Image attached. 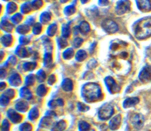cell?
<instances>
[{
    "mask_svg": "<svg viewBox=\"0 0 151 131\" xmlns=\"http://www.w3.org/2000/svg\"><path fill=\"white\" fill-rule=\"evenodd\" d=\"M91 131H94V130H91Z\"/></svg>",
    "mask_w": 151,
    "mask_h": 131,
    "instance_id": "d6986e66",
    "label": "cell"
},
{
    "mask_svg": "<svg viewBox=\"0 0 151 131\" xmlns=\"http://www.w3.org/2000/svg\"><path fill=\"white\" fill-rule=\"evenodd\" d=\"M139 78L143 83H148L151 81V66L146 65L139 73Z\"/></svg>",
    "mask_w": 151,
    "mask_h": 131,
    "instance_id": "3957f363",
    "label": "cell"
},
{
    "mask_svg": "<svg viewBox=\"0 0 151 131\" xmlns=\"http://www.w3.org/2000/svg\"><path fill=\"white\" fill-rule=\"evenodd\" d=\"M137 6L140 10L143 12L151 11V0H136Z\"/></svg>",
    "mask_w": 151,
    "mask_h": 131,
    "instance_id": "8992f818",
    "label": "cell"
},
{
    "mask_svg": "<svg viewBox=\"0 0 151 131\" xmlns=\"http://www.w3.org/2000/svg\"><path fill=\"white\" fill-rule=\"evenodd\" d=\"M21 131H30L31 129V125L28 123H25L21 126Z\"/></svg>",
    "mask_w": 151,
    "mask_h": 131,
    "instance_id": "2e32d148",
    "label": "cell"
},
{
    "mask_svg": "<svg viewBox=\"0 0 151 131\" xmlns=\"http://www.w3.org/2000/svg\"><path fill=\"white\" fill-rule=\"evenodd\" d=\"M130 3L128 1H123L120 2L119 5V8L120 11H121L122 13L125 12L126 11H128L130 9Z\"/></svg>",
    "mask_w": 151,
    "mask_h": 131,
    "instance_id": "9c48e42d",
    "label": "cell"
},
{
    "mask_svg": "<svg viewBox=\"0 0 151 131\" xmlns=\"http://www.w3.org/2000/svg\"><path fill=\"white\" fill-rule=\"evenodd\" d=\"M80 129L82 131H86L87 129H89L90 126L89 125L84 122H82L80 123Z\"/></svg>",
    "mask_w": 151,
    "mask_h": 131,
    "instance_id": "5bb4252c",
    "label": "cell"
},
{
    "mask_svg": "<svg viewBox=\"0 0 151 131\" xmlns=\"http://www.w3.org/2000/svg\"><path fill=\"white\" fill-rule=\"evenodd\" d=\"M130 121L135 129H140L144 125L145 119L142 114L140 113H135L131 117Z\"/></svg>",
    "mask_w": 151,
    "mask_h": 131,
    "instance_id": "277c9868",
    "label": "cell"
},
{
    "mask_svg": "<svg viewBox=\"0 0 151 131\" xmlns=\"http://www.w3.org/2000/svg\"><path fill=\"white\" fill-rule=\"evenodd\" d=\"M134 34L138 39H144L151 36V18L140 21L135 28Z\"/></svg>",
    "mask_w": 151,
    "mask_h": 131,
    "instance_id": "6da1fadb",
    "label": "cell"
},
{
    "mask_svg": "<svg viewBox=\"0 0 151 131\" xmlns=\"http://www.w3.org/2000/svg\"><path fill=\"white\" fill-rule=\"evenodd\" d=\"M9 129V124L6 120H4L2 125V131H8Z\"/></svg>",
    "mask_w": 151,
    "mask_h": 131,
    "instance_id": "e0dca14e",
    "label": "cell"
},
{
    "mask_svg": "<svg viewBox=\"0 0 151 131\" xmlns=\"http://www.w3.org/2000/svg\"><path fill=\"white\" fill-rule=\"evenodd\" d=\"M8 116L13 122L17 123V122H19V121L21 120L20 116L12 110L9 111Z\"/></svg>",
    "mask_w": 151,
    "mask_h": 131,
    "instance_id": "30bf717a",
    "label": "cell"
},
{
    "mask_svg": "<svg viewBox=\"0 0 151 131\" xmlns=\"http://www.w3.org/2000/svg\"><path fill=\"white\" fill-rule=\"evenodd\" d=\"M121 122V116L117 114L114 116L110 122V127L112 130H115L118 128Z\"/></svg>",
    "mask_w": 151,
    "mask_h": 131,
    "instance_id": "ba28073f",
    "label": "cell"
},
{
    "mask_svg": "<svg viewBox=\"0 0 151 131\" xmlns=\"http://www.w3.org/2000/svg\"><path fill=\"white\" fill-rule=\"evenodd\" d=\"M63 88L65 90H70L71 89V83L69 80H66L63 83Z\"/></svg>",
    "mask_w": 151,
    "mask_h": 131,
    "instance_id": "9a60e30c",
    "label": "cell"
},
{
    "mask_svg": "<svg viewBox=\"0 0 151 131\" xmlns=\"http://www.w3.org/2000/svg\"><path fill=\"white\" fill-rule=\"evenodd\" d=\"M65 123L63 122H60L58 123L56 126L53 128L52 131H61L65 128Z\"/></svg>",
    "mask_w": 151,
    "mask_h": 131,
    "instance_id": "8fae6325",
    "label": "cell"
},
{
    "mask_svg": "<svg viewBox=\"0 0 151 131\" xmlns=\"http://www.w3.org/2000/svg\"><path fill=\"white\" fill-rule=\"evenodd\" d=\"M99 87L95 84L87 85L84 89V96L89 100H94L99 97Z\"/></svg>",
    "mask_w": 151,
    "mask_h": 131,
    "instance_id": "7a4b0ae2",
    "label": "cell"
},
{
    "mask_svg": "<svg viewBox=\"0 0 151 131\" xmlns=\"http://www.w3.org/2000/svg\"><path fill=\"white\" fill-rule=\"evenodd\" d=\"M79 109L81 111H86L88 109H86V107H86L84 104H81V103H80L79 104Z\"/></svg>",
    "mask_w": 151,
    "mask_h": 131,
    "instance_id": "ac0fdd59",
    "label": "cell"
},
{
    "mask_svg": "<svg viewBox=\"0 0 151 131\" xmlns=\"http://www.w3.org/2000/svg\"><path fill=\"white\" fill-rule=\"evenodd\" d=\"M113 113V109L110 104L104 105L99 110V115L101 119H107Z\"/></svg>",
    "mask_w": 151,
    "mask_h": 131,
    "instance_id": "5b68a950",
    "label": "cell"
},
{
    "mask_svg": "<svg viewBox=\"0 0 151 131\" xmlns=\"http://www.w3.org/2000/svg\"><path fill=\"white\" fill-rule=\"evenodd\" d=\"M29 118L31 119H36L38 115V110L37 109H32L29 113Z\"/></svg>",
    "mask_w": 151,
    "mask_h": 131,
    "instance_id": "4fadbf2b",
    "label": "cell"
},
{
    "mask_svg": "<svg viewBox=\"0 0 151 131\" xmlns=\"http://www.w3.org/2000/svg\"><path fill=\"white\" fill-rule=\"evenodd\" d=\"M16 107L17 109L19 111H25L27 108V105L25 102H21L19 103Z\"/></svg>",
    "mask_w": 151,
    "mask_h": 131,
    "instance_id": "7c38bea8",
    "label": "cell"
},
{
    "mask_svg": "<svg viewBox=\"0 0 151 131\" xmlns=\"http://www.w3.org/2000/svg\"><path fill=\"white\" fill-rule=\"evenodd\" d=\"M139 102V99L137 97H130L126 99L123 103L124 108H129L135 106Z\"/></svg>",
    "mask_w": 151,
    "mask_h": 131,
    "instance_id": "52a82bcc",
    "label": "cell"
}]
</instances>
